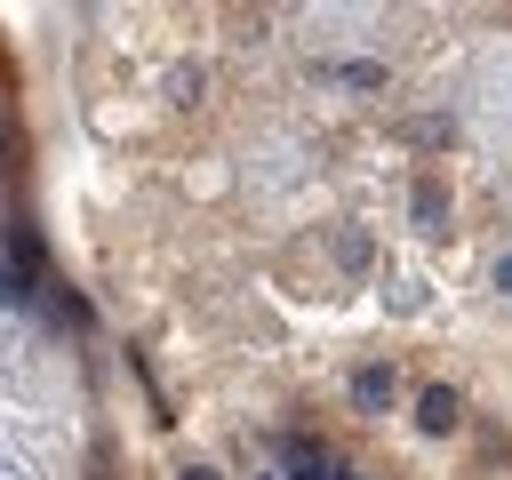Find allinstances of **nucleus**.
I'll use <instances>...</instances> for the list:
<instances>
[{"mask_svg":"<svg viewBox=\"0 0 512 480\" xmlns=\"http://www.w3.org/2000/svg\"><path fill=\"white\" fill-rule=\"evenodd\" d=\"M392 392H400V376H392L384 360H368V368L352 376V408H360V416H376V408H392Z\"/></svg>","mask_w":512,"mask_h":480,"instance_id":"f257e3e1","label":"nucleus"},{"mask_svg":"<svg viewBox=\"0 0 512 480\" xmlns=\"http://www.w3.org/2000/svg\"><path fill=\"white\" fill-rule=\"evenodd\" d=\"M416 424H424V432H432V440H440V432H456V424H464V400H456V392H448V384H432V392H424V400H416Z\"/></svg>","mask_w":512,"mask_h":480,"instance_id":"f03ea898","label":"nucleus"},{"mask_svg":"<svg viewBox=\"0 0 512 480\" xmlns=\"http://www.w3.org/2000/svg\"><path fill=\"white\" fill-rule=\"evenodd\" d=\"M296 480H352L336 456H312V448H296Z\"/></svg>","mask_w":512,"mask_h":480,"instance_id":"7ed1b4c3","label":"nucleus"},{"mask_svg":"<svg viewBox=\"0 0 512 480\" xmlns=\"http://www.w3.org/2000/svg\"><path fill=\"white\" fill-rule=\"evenodd\" d=\"M184 480H216V472H208V464H192V472H184Z\"/></svg>","mask_w":512,"mask_h":480,"instance_id":"20e7f679","label":"nucleus"},{"mask_svg":"<svg viewBox=\"0 0 512 480\" xmlns=\"http://www.w3.org/2000/svg\"><path fill=\"white\" fill-rule=\"evenodd\" d=\"M504 288H512V256H504Z\"/></svg>","mask_w":512,"mask_h":480,"instance_id":"39448f33","label":"nucleus"}]
</instances>
